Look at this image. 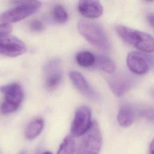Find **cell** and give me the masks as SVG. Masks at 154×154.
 Masks as SVG:
<instances>
[{"mask_svg":"<svg viewBox=\"0 0 154 154\" xmlns=\"http://www.w3.org/2000/svg\"><path fill=\"white\" fill-rule=\"evenodd\" d=\"M117 119L119 124L124 128L130 126L134 120V113L132 108L127 105H123L120 107Z\"/></svg>","mask_w":154,"mask_h":154,"instance_id":"cell-13","label":"cell"},{"mask_svg":"<svg viewBox=\"0 0 154 154\" xmlns=\"http://www.w3.org/2000/svg\"><path fill=\"white\" fill-rule=\"evenodd\" d=\"M79 12L88 19H95L100 17L103 13V7L98 1L84 0L78 3Z\"/></svg>","mask_w":154,"mask_h":154,"instance_id":"cell-10","label":"cell"},{"mask_svg":"<svg viewBox=\"0 0 154 154\" xmlns=\"http://www.w3.org/2000/svg\"><path fill=\"white\" fill-rule=\"evenodd\" d=\"M69 75L73 84L82 94L90 99H94L96 97L94 90L80 72L71 71Z\"/></svg>","mask_w":154,"mask_h":154,"instance_id":"cell-11","label":"cell"},{"mask_svg":"<svg viewBox=\"0 0 154 154\" xmlns=\"http://www.w3.org/2000/svg\"><path fill=\"white\" fill-rule=\"evenodd\" d=\"M96 56L89 51H81L76 55L77 63L84 67H93L94 64Z\"/></svg>","mask_w":154,"mask_h":154,"instance_id":"cell-16","label":"cell"},{"mask_svg":"<svg viewBox=\"0 0 154 154\" xmlns=\"http://www.w3.org/2000/svg\"><path fill=\"white\" fill-rule=\"evenodd\" d=\"M52 14L54 19L59 23H64L68 19L67 13L61 5H56L54 8Z\"/></svg>","mask_w":154,"mask_h":154,"instance_id":"cell-18","label":"cell"},{"mask_svg":"<svg viewBox=\"0 0 154 154\" xmlns=\"http://www.w3.org/2000/svg\"><path fill=\"white\" fill-rule=\"evenodd\" d=\"M17 5L0 15V20L10 23L20 21L32 14L40 8L41 3L37 1H20Z\"/></svg>","mask_w":154,"mask_h":154,"instance_id":"cell-5","label":"cell"},{"mask_svg":"<svg viewBox=\"0 0 154 154\" xmlns=\"http://www.w3.org/2000/svg\"><path fill=\"white\" fill-rule=\"evenodd\" d=\"M0 91L4 98L0 106L2 114H7L15 112L20 105L23 93L20 85L17 83H11L0 87Z\"/></svg>","mask_w":154,"mask_h":154,"instance_id":"cell-4","label":"cell"},{"mask_svg":"<svg viewBox=\"0 0 154 154\" xmlns=\"http://www.w3.org/2000/svg\"><path fill=\"white\" fill-rule=\"evenodd\" d=\"M102 144V136L96 121L84 134L78 145L76 154H99Z\"/></svg>","mask_w":154,"mask_h":154,"instance_id":"cell-3","label":"cell"},{"mask_svg":"<svg viewBox=\"0 0 154 154\" xmlns=\"http://www.w3.org/2000/svg\"><path fill=\"white\" fill-rule=\"evenodd\" d=\"M93 67L101 70L105 73L112 74L116 70L114 62L109 57L103 55H97Z\"/></svg>","mask_w":154,"mask_h":154,"instance_id":"cell-14","label":"cell"},{"mask_svg":"<svg viewBox=\"0 0 154 154\" xmlns=\"http://www.w3.org/2000/svg\"><path fill=\"white\" fill-rule=\"evenodd\" d=\"M45 86L49 90L55 89L62 80V71L61 62L55 58L47 62L44 67Z\"/></svg>","mask_w":154,"mask_h":154,"instance_id":"cell-7","label":"cell"},{"mask_svg":"<svg viewBox=\"0 0 154 154\" xmlns=\"http://www.w3.org/2000/svg\"><path fill=\"white\" fill-rule=\"evenodd\" d=\"M91 112L87 106L79 107L75 112L71 125V134L73 137H82L90 129L92 124Z\"/></svg>","mask_w":154,"mask_h":154,"instance_id":"cell-6","label":"cell"},{"mask_svg":"<svg viewBox=\"0 0 154 154\" xmlns=\"http://www.w3.org/2000/svg\"><path fill=\"white\" fill-rule=\"evenodd\" d=\"M12 31V26L10 23L0 24V38L6 37Z\"/></svg>","mask_w":154,"mask_h":154,"instance_id":"cell-19","label":"cell"},{"mask_svg":"<svg viewBox=\"0 0 154 154\" xmlns=\"http://www.w3.org/2000/svg\"><path fill=\"white\" fill-rule=\"evenodd\" d=\"M44 126V121L42 118H37L31 121L27 126L25 135L27 139L32 140L37 137L42 132Z\"/></svg>","mask_w":154,"mask_h":154,"instance_id":"cell-15","label":"cell"},{"mask_svg":"<svg viewBox=\"0 0 154 154\" xmlns=\"http://www.w3.org/2000/svg\"><path fill=\"white\" fill-rule=\"evenodd\" d=\"M126 64L132 73L137 75H144L150 69L149 60L142 53L131 51L126 57Z\"/></svg>","mask_w":154,"mask_h":154,"instance_id":"cell-9","label":"cell"},{"mask_svg":"<svg viewBox=\"0 0 154 154\" xmlns=\"http://www.w3.org/2000/svg\"><path fill=\"white\" fill-rule=\"evenodd\" d=\"M29 27L31 30L34 31H41L45 28L43 23L38 20H33L29 24Z\"/></svg>","mask_w":154,"mask_h":154,"instance_id":"cell-20","label":"cell"},{"mask_svg":"<svg viewBox=\"0 0 154 154\" xmlns=\"http://www.w3.org/2000/svg\"><path fill=\"white\" fill-rule=\"evenodd\" d=\"M149 153L154 154V138L150 143V144L149 146Z\"/></svg>","mask_w":154,"mask_h":154,"instance_id":"cell-22","label":"cell"},{"mask_svg":"<svg viewBox=\"0 0 154 154\" xmlns=\"http://www.w3.org/2000/svg\"><path fill=\"white\" fill-rule=\"evenodd\" d=\"M79 33L93 46L106 51L111 48L109 40L102 26L90 20H81L78 23Z\"/></svg>","mask_w":154,"mask_h":154,"instance_id":"cell-1","label":"cell"},{"mask_svg":"<svg viewBox=\"0 0 154 154\" xmlns=\"http://www.w3.org/2000/svg\"><path fill=\"white\" fill-rule=\"evenodd\" d=\"M42 154H52V153H51V152H48V151H47V152H45L44 153H43Z\"/></svg>","mask_w":154,"mask_h":154,"instance_id":"cell-23","label":"cell"},{"mask_svg":"<svg viewBox=\"0 0 154 154\" xmlns=\"http://www.w3.org/2000/svg\"><path fill=\"white\" fill-rule=\"evenodd\" d=\"M19 154H26V153H25V152H24V151H22V152H21Z\"/></svg>","mask_w":154,"mask_h":154,"instance_id":"cell-24","label":"cell"},{"mask_svg":"<svg viewBox=\"0 0 154 154\" xmlns=\"http://www.w3.org/2000/svg\"><path fill=\"white\" fill-rule=\"evenodd\" d=\"M75 146L73 137L69 135L64 139L61 144L57 154H74Z\"/></svg>","mask_w":154,"mask_h":154,"instance_id":"cell-17","label":"cell"},{"mask_svg":"<svg viewBox=\"0 0 154 154\" xmlns=\"http://www.w3.org/2000/svg\"><path fill=\"white\" fill-rule=\"evenodd\" d=\"M147 20L150 25L154 28V14H150L147 16Z\"/></svg>","mask_w":154,"mask_h":154,"instance_id":"cell-21","label":"cell"},{"mask_svg":"<svg viewBox=\"0 0 154 154\" xmlns=\"http://www.w3.org/2000/svg\"><path fill=\"white\" fill-rule=\"evenodd\" d=\"M109 88L112 92L117 97H121L127 91L131 86L130 81L125 76H117L108 80Z\"/></svg>","mask_w":154,"mask_h":154,"instance_id":"cell-12","label":"cell"},{"mask_svg":"<svg viewBox=\"0 0 154 154\" xmlns=\"http://www.w3.org/2000/svg\"><path fill=\"white\" fill-rule=\"evenodd\" d=\"M26 51L25 43L15 37H6L0 38V55L15 57Z\"/></svg>","mask_w":154,"mask_h":154,"instance_id":"cell-8","label":"cell"},{"mask_svg":"<svg viewBox=\"0 0 154 154\" xmlns=\"http://www.w3.org/2000/svg\"><path fill=\"white\" fill-rule=\"evenodd\" d=\"M116 30L123 40L140 51L154 52V37L150 34L123 25H116Z\"/></svg>","mask_w":154,"mask_h":154,"instance_id":"cell-2","label":"cell"}]
</instances>
